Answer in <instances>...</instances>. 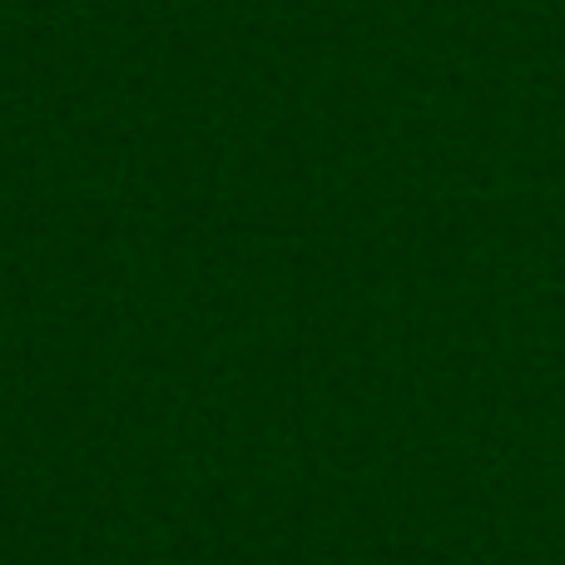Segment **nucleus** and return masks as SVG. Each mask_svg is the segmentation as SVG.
Wrapping results in <instances>:
<instances>
[]
</instances>
